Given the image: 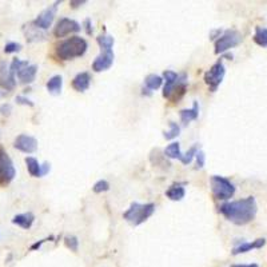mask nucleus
Wrapping results in <instances>:
<instances>
[{
	"label": "nucleus",
	"instance_id": "obj_1",
	"mask_svg": "<svg viewBox=\"0 0 267 267\" xmlns=\"http://www.w3.org/2000/svg\"><path fill=\"white\" fill-rule=\"evenodd\" d=\"M219 213L231 223L245 226L255 219L258 213V205L254 197H247L239 201L224 202L219 206Z\"/></svg>",
	"mask_w": 267,
	"mask_h": 267
},
{
	"label": "nucleus",
	"instance_id": "obj_2",
	"mask_svg": "<svg viewBox=\"0 0 267 267\" xmlns=\"http://www.w3.org/2000/svg\"><path fill=\"white\" fill-rule=\"evenodd\" d=\"M87 49V40L80 36H72L57 44L56 55L61 60H72L75 57L83 56Z\"/></svg>",
	"mask_w": 267,
	"mask_h": 267
},
{
	"label": "nucleus",
	"instance_id": "obj_3",
	"mask_svg": "<svg viewBox=\"0 0 267 267\" xmlns=\"http://www.w3.org/2000/svg\"><path fill=\"white\" fill-rule=\"evenodd\" d=\"M155 203H138L134 202L127 210L123 213V219L132 226H140L153 216L155 213Z\"/></svg>",
	"mask_w": 267,
	"mask_h": 267
},
{
	"label": "nucleus",
	"instance_id": "obj_4",
	"mask_svg": "<svg viewBox=\"0 0 267 267\" xmlns=\"http://www.w3.org/2000/svg\"><path fill=\"white\" fill-rule=\"evenodd\" d=\"M210 186L213 195L218 201H228L230 198L234 197L237 191L235 184L231 180L222 175H213L210 178Z\"/></svg>",
	"mask_w": 267,
	"mask_h": 267
},
{
	"label": "nucleus",
	"instance_id": "obj_5",
	"mask_svg": "<svg viewBox=\"0 0 267 267\" xmlns=\"http://www.w3.org/2000/svg\"><path fill=\"white\" fill-rule=\"evenodd\" d=\"M242 42L241 32L237 30H226L223 34L219 36L218 39L215 40L214 43V53L216 55H222L228 50L237 47L238 44Z\"/></svg>",
	"mask_w": 267,
	"mask_h": 267
},
{
	"label": "nucleus",
	"instance_id": "obj_6",
	"mask_svg": "<svg viewBox=\"0 0 267 267\" xmlns=\"http://www.w3.org/2000/svg\"><path fill=\"white\" fill-rule=\"evenodd\" d=\"M224 75H226V67H224L222 59H219L215 64L211 66L210 70H207L205 72L203 80L209 86L210 91L215 92L218 90L219 86L222 84V82H223Z\"/></svg>",
	"mask_w": 267,
	"mask_h": 267
},
{
	"label": "nucleus",
	"instance_id": "obj_7",
	"mask_svg": "<svg viewBox=\"0 0 267 267\" xmlns=\"http://www.w3.org/2000/svg\"><path fill=\"white\" fill-rule=\"evenodd\" d=\"M15 176H16V170L13 166L12 159L9 158L7 151L0 146V187L8 186Z\"/></svg>",
	"mask_w": 267,
	"mask_h": 267
},
{
	"label": "nucleus",
	"instance_id": "obj_8",
	"mask_svg": "<svg viewBox=\"0 0 267 267\" xmlns=\"http://www.w3.org/2000/svg\"><path fill=\"white\" fill-rule=\"evenodd\" d=\"M60 3L61 1L59 0V1H55L53 5H50V7H47L46 9H43V11H42L38 16H36L35 20H32V22H31V24H32L34 27H36L38 30H42V31L49 30L50 27L53 26V20H55L57 7H59Z\"/></svg>",
	"mask_w": 267,
	"mask_h": 267
},
{
	"label": "nucleus",
	"instance_id": "obj_9",
	"mask_svg": "<svg viewBox=\"0 0 267 267\" xmlns=\"http://www.w3.org/2000/svg\"><path fill=\"white\" fill-rule=\"evenodd\" d=\"M80 30H82V26L76 20L70 18H61L57 20L53 27V34L55 38H64L71 34H76Z\"/></svg>",
	"mask_w": 267,
	"mask_h": 267
},
{
	"label": "nucleus",
	"instance_id": "obj_10",
	"mask_svg": "<svg viewBox=\"0 0 267 267\" xmlns=\"http://www.w3.org/2000/svg\"><path fill=\"white\" fill-rule=\"evenodd\" d=\"M0 87L7 92L16 87V76L9 70V64L5 60H0Z\"/></svg>",
	"mask_w": 267,
	"mask_h": 267
},
{
	"label": "nucleus",
	"instance_id": "obj_11",
	"mask_svg": "<svg viewBox=\"0 0 267 267\" xmlns=\"http://www.w3.org/2000/svg\"><path fill=\"white\" fill-rule=\"evenodd\" d=\"M13 147L20 153L34 154L38 150V139L27 134H20L13 142Z\"/></svg>",
	"mask_w": 267,
	"mask_h": 267
},
{
	"label": "nucleus",
	"instance_id": "obj_12",
	"mask_svg": "<svg viewBox=\"0 0 267 267\" xmlns=\"http://www.w3.org/2000/svg\"><path fill=\"white\" fill-rule=\"evenodd\" d=\"M114 51H102L95 60L92 61V71L94 72H103L107 71L114 64Z\"/></svg>",
	"mask_w": 267,
	"mask_h": 267
},
{
	"label": "nucleus",
	"instance_id": "obj_13",
	"mask_svg": "<svg viewBox=\"0 0 267 267\" xmlns=\"http://www.w3.org/2000/svg\"><path fill=\"white\" fill-rule=\"evenodd\" d=\"M179 75L176 74L175 71L166 70L163 72V79H164V86H163V98L166 99H170L171 94H172V90L176 86V83L179 82Z\"/></svg>",
	"mask_w": 267,
	"mask_h": 267
},
{
	"label": "nucleus",
	"instance_id": "obj_14",
	"mask_svg": "<svg viewBox=\"0 0 267 267\" xmlns=\"http://www.w3.org/2000/svg\"><path fill=\"white\" fill-rule=\"evenodd\" d=\"M266 245V239L265 238H258L253 242H241L238 243L234 249H232V255H239V254H246L251 250L262 249L263 246Z\"/></svg>",
	"mask_w": 267,
	"mask_h": 267
},
{
	"label": "nucleus",
	"instance_id": "obj_15",
	"mask_svg": "<svg viewBox=\"0 0 267 267\" xmlns=\"http://www.w3.org/2000/svg\"><path fill=\"white\" fill-rule=\"evenodd\" d=\"M36 74H38V66H36V64H27V66L22 67V68L16 72V76H18L20 83L31 84L35 80Z\"/></svg>",
	"mask_w": 267,
	"mask_h": 267
},
{
	"label": "nucleus",
	"instance_id": "obj_16",
	"mask_svg": "<svg viewBox=\"0 0 267 267\" xmlns=\"http://www.w3.org/2000/svg\"><path fill=\"white\" fill-rule=\"evenodd\" d=\"M186 91H187V75L183 72V74L179 75V82L176 83V86L174 87V90H172V94H171L168 101L178 103V102L184 97Z\"/></svg>",
	"mask_w": 267,
	"mask_h": 267
},
{
	"label": "nucleus",
	"instance_id": "obj_17",
	"mask_svg": "<svg viewBox=\"0 0 267 267\" xmlns=\"http://www.w3.org/2000/svg\"><path fill=\"white\" fill-rule=\"evenodd\" d=\"M90 84H91V75L88 72H79L71 82L72 88L78 92L87 91L90 88Z\"/></svg>",
	"mask_w": 267,
	"mask_h": 267
},
{
	"label": "nucleus",
	"instance_id": "obj_18",
	"mask_svg": "<svg viewBox=\"0 0 267 267\" xmlns=\"http://www.w3.org/2000/svg\"><path fill=\"white\" fill-rule=\"evenodd\" d=\"M166 197L172 202H179L186 197L184 183H174L166 190Z\"/></svg>",
	"mask_w": 267,
	"mask_h": 267
},
{
	"label": "nucleus",
	"instance_id": "obj_19",
	"mask_svg": "<svg viewBox=\"0 0 267 267\" xmlns=\"http://www.w3.org/2000/svg\"><path fill=\"white\" fill-rule=\"evenodd\" d=\"M11 222L19 226V227L28 230V228L32 227V224L35 222V215L32 214V213H23V214L15 215Z\"/></svg>",
	"mask_w": 267,
	"mask_h": 267
},
{
	"label": "nucleus",
	"instance_id": "obj_20",
	"mask_svg": "<svg viewBox=\"0 0 267 267\" xmlns=\"http://www.w3.org/2000/svg\"><path fill=\"white\" fill-rule=\"evenodd\" d=\"M198 116H199V103L197 101L194 102L191 108L180 109L179 112L180 122L183 123V124H188V123L193 122V120H197Z\"/></svg>",
	"mask_w": 267,
	"mask_h": 267
},
{
	"label": "nucleus",
	"instance_id": "obj_21",
	"mask_svg": "<svg viewBox=\"0 0 267 267\" xmlns=\"http://www.w3.org/2000/svg\"><path fill=\"white\" fill-rule=\"evenodd\" d=\"M24 162H26L27 170L30 172L31 176H34V178H42V163L34 157H27L24 159Z\"/></svg>",
	"mask_w": 267,
	"mask_h": 267
},
{
	"label": "nucleus",
	"instance_id": "obj_22",
	"mask_svg": "<svg viewBox=\"0 0 267 267\" xmlns=\"http://www.w3.org/2000/svg\"><path fill=\"white\" fill-rule=\"evenodd\" d=\"M163 155L168 159H178V160H182L183 158V153L180 151V145L178 142H171L170 145L163 150Z\"/></svg>",
	"mask_w": 267,
	"mask_h": 267
},
{
	"label": "nucleus",
	"instance_id": "obj_23",
	"mask_svg": "<svg viewBox=\"0 0 267 267\" xmlns=\"http://www.w3.org/2000/svg\"><path fill=\"white\" fill-rule=\"evenodd\" d=\"M46 87H47V91L50 94L59 95L61 92V87H63V78H61V75H53V78H50L47 84H46Z\"/></svg>",
	"mask_w": 267,
	"mask_h": 267
},
{
	"label": "nucleus",
	"instance_id": "obj_24",
	"mask_svg": "<svg viewBox=\"0 0 267 267\" xmlns=\"http://www.w3.org/2000/svg\"><path fill=\"white\" fill-rule=\"evenodd\" d=\"M23 30L26 32V39L28 40V42H38V40H43L44 38H46V34L42 32V30H38L36 27L32 26L31 23L24 26Z\"/></svg>",
	"mask_w": 267,
	"mask_h": 267
},
{
	"label": "nucleus",
	"instance_id": "obj_25",
	"mask_svg": "<svg viewBox=\"0 0 267 267\" xmlns=\"http://www.w3.org/2000/svg\"><path fill=\"white\" fill-rule=\"evenodd\" d=\"M163 78L162 76H159L157 74H150L146 76L145 79V87L150 91H155V90H158V88L162 87L163 84Z\"/></svg>",
	"mask_w": 267,
	"mask_h": 267
},
{
	"label": "nucleus",
	"instance_id": "obj_26",
	"mask_svg": "<svg viewBox=\"0 0 267 267\" xmlns=\"http://www.w3.org/2000/svg\"><path fill=\"white\" fill-rule=\"evenodd\" d=\"M97 43L99 44L102 51H112V47L115 44V39L112 35L108 34H102L97 38Z\"/></svg>",
	"mask_w": 267,
	"mask_h": 267
},
{
	"label": "nucleus",
	"instance_id": "obj_27",
	"mask_svg": "<svg viewBox=\"0 0 267 267\" xmlns=\"http://www.w3.org/2000/svg\"><path fill=\"white\" fill-rule=\"evenodd\" d=\"M255 44H258L259 47L267 49V28L266 27H255L254 36H253Z\"/></svg>",
	"mask_w": 267,
	"mask_h": 267
},
{
	"label": "nucleus",
	"instance_id": "obj_28",
	"mask_svg": "<svg viewBox=\"0 0 267 267\" xmlns=\"http://www.w3.org/2000/svg\"><path fill=\"white\" fill-rule=\"evenodd\" d=\"M168 127H170V128H168V131L163 132V136H164V139H166V140H174L176 138V136H179L180 126L178 124V123L170 120V122H168Z\"/></svg>",
	"mask_w": 267,
	"mask_h": 267
},
{
	"label": "nucleus",
	"instance_id": "obj_29",
	"mask_svg": "<svg viewBox=\"0 0 267 267\" xmlns=\"http://www.w3.org/2000/svg\"><path fill=\"white\" fill-rule=\"evenodd\" d=\"M199 151V149H198V145H194L191 146L190 149L186 151V153L183 154V158H182V160H180V163H183V164H190V163L193 162V159H195V155H197V153Z\"/></svg>",
	"mask_w": 267,
	"mask_h": 267
},
{
	"label": "nucleus",
	"instance_id": "obj_30",
	"mask_svg": "<svg viewBox=\"0 0 267 267\" xmlns=\"http://www.w3.org/2000/svg\"><path fill=\"white\" fill-rule=\"evenodd\" d=\"M64 245H66L67 249L76 253L78 249H79V239L75 235H67V237H64Z\"/></svg>",
	"mask_w": 267,
	"mask_h": 267
},
{
	"label": "nucleus",
	"instance_id": "obj_31",
	"mask_svg": "<svg viewBox=\"0 0 267 267\" xmlns=\"http://www.w3.org/2000/svg\"><path fill=\"white\" fill-rule=\"evenodd\" d=\"M108 190H109V183L106 179L98 180L97 183L92 186V191H94L95 194L107 193Z\"/></svg>",
	"mask_w": 267,
	"mask_h": 267
},
{
	"label": "nucleus",
	"instance_id": "obj_32",
	"mask_svg": "<svg viewBox=\"0 0 267 267\" xmlns=\"http://www.w3.org/2000/svg\"><path fill=\"white\" fill-rule=\"evenodd\" d=\"M22 50V44L16 43V42H9L4 46V53H19Z\"/></svg>",
	"mask_w": 267,
	"mask_h": 267
},
{
	"label": "nucleus",
	"instance_id": "obj_33",
	"mask_svg": "<svg viewBox=\"0 0 267 267\" xmlns=\"http://www.w3.org/2000/svg\"><path fill=\"white\" fill-rule=\"evenodd\" d=\"M195 162H197V167H195V168H198V170H201V168L205 167V163H206V154L203 153L202 150H199L197 153V155H195Z\"/></svg>",
	"mask_w": 267,
	"mask_h": 267
},
{
	"label": "nucleus",
	"instance_id": "obj_34",
	"mask_svg": "<svg viewBox=\"0 0 267 267\" xmlns=\"http://www.w3.org/2000/svg\"><path fill=\"white\" fill-rule=\"evenodd\" d=\"M15 102L18 103V105L22 106H28V107H34V102L28 99V98L23 97V95H18V97L15 98Z\"/></svg>",
	"mask_w": 267,
	"mask_h": 267
},
{
	"label": "nucleus",
	"instance_id": "obj_35",
	"mask_svg": "<svg viewBox=\"0 0 267 267\" xmlns=\"http://www.w3.org/2000/svg\"><path fill=\"white\" fill-rule=\"evenodd\" d=\"M12 112V106L9 105V103H4V105L0 106V114L3 115V116H9Z\"/></svg>",
	"mask_w": 267,
	"mask_h": 267
},
{
	"label": "nucleus",
	"instance_id": "obj_36",
	"mask_svg": "<svg viewBox=\"0 0 267 267\" xmlns=\"http://www.w3.org/2000/svg\"><path fill=\"white\" fill-rule=\"evenodd\" d=\"M84 28H86V32H87V35H92L94 34V28H92V23H91V19L87 18L86 20H84L83 23Z\"/></svg>",
	"mask_w": 267,
	"mask_h": 267
},
{
	"label": "nucleus",
	"instance_id": "obj_37",
	"mask_svg": "<svg viewBox=\"0 0 267 267\" xmlns=\"http://www.w3.org/2000/svg\"><path fill=\"white\" fill-rule=\"evenodd\" d=\"M51 239H53V237L46 238V239H42V241H39V242H35L34 245L31 246L30 250H31V251H36V250H39L40 247H42V245H43L44 242H46V241H51Z\"/></svg>",
	"mask_w": 267,
	"mask_h": 267
},
{
	"label": "nucleus",
	"instance_id": "obj_38",
	"mask_svg": "<svg viewBox=\"0 0 267 267\" xmlns=\"http://www.w3.org/2000/svg\"><path fill=\"white\" fill-rule=\"evenodd\" d=\"M86 3H87L86 0H71L70 5L72 7V8H78V7L86 4Z\"/></svg>",
	"mask_w": 267,
	"mask_h": 267
},
{
	"label": "nucleus",
	"instance_id": "obj_39",
	"mask_svg": "<svg viewBox=\"0 0 267 267\" xmlns=\"http://www.w3.org/2000/svg\"><path fill=\"white\" fill-rule=\"evenodd\" d=\"M50 170H51V164H50L49 162H44L42 163V175H47L50 172Z\"/></svg>",
	"mask_w": 267,
	"mask_h": 267
},
{
	"label": "nucleus",
	"instance_id": "obj_40",
	"mask_svg": "<svg viewBox=\"0 0 267 267\" xmlns=\"http://www.w3.org/2000/svg\"><path fill=\"white\" fill-rule=\"evenodd\" d=\"M231 267H259V266H258V263H249V265L238 263V265H232Z\"/></svg>",
	"mask_w": 267,
	"mask_h": 267
},
{
	"label": "nucleus",
	"instance_id": "obj_41",
	"mask_svg": "<svg viewBox=\"0 0 267 267\" xmlns=\"http://www.w3.org/2000/svg\"><path fill=\"white\" fill-rule=\"evenodd\" d=\"M142 95H146V97H151L153 95V91H150V90H147L146 87L142 88Z\"/></svg>",
	"mask_w": 267,
	"mask_h": 267
},
{
	"label": "nucleus",
	"instance_id": "obj_42",
	"mask_svg": "<svg viewBox=\"0 0 267 267\" xmlns=\"http://www.w3.org/2000/svg\"><path fill=\"white\" fill-rule=\"evenodd\" d=\"M7 95H8V92L7 91H0V99H1V98L7 97Z\"/></svg>",
	"mask_w": 267,
	"mask_h": 267
}]
</instances>
